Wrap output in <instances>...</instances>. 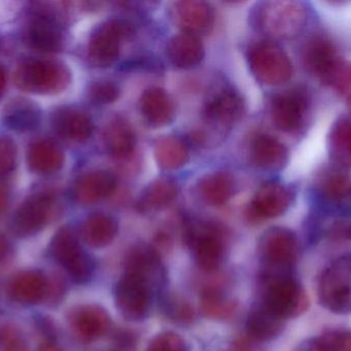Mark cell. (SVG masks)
<instances>
[{"label": "cell", "mask_w": 351, "mask_h": 351, "mask_svg": "<svg viewBox=\"0 0 351 351\" xmlns=\"http://www.w3.org/2000/svg\"><path fill=\"white\" fill-rule=\"evenodd\" d=\"M255 25L268 36L294 38L308 21V10L299 1H268L260 4L254 14Z\"/></svg>", "instance_id": "cell-1"}, {"label": "cell", "mask_w": 351, "mask_h": 351, "mask_svg": "<svg viewBox=\"0 0 351 351\" xmlns=\"http://www.w3.org/2000/svg\"><path fill=\"white\" fill-rule=\"evenodd\" d=\"M71 80L65 64L53 60H28L14 73L19 88L35 94H55L67 88Z\"/></svg>", "instance_id": "cell-2"}, {"label": "cell", "mask_w": 351, "mask_h": 351, "mask_svg": "<svg viewBox=\"0 0 351 351\" xmlns=\"http://www.w3.org/2000/svg\"><path fill=\"white\" fill-rule=\"evenodd\" d=\"M249 64L256 78L268 86H280L293 76L290 58L282 47L270 41H262L251 47Z\"/></svg>", "instance_id": "cell-3"}, {"label": "cell", "mask_w": 351, "mask_h": 351, "mask_svg": "<svg viewBox=\"0 0 351 351\" xmlns=\"http://www.w3.org/2000/svg\"><path fill=\"white\" fill-rule=\"evenodd\" d=\"M319 293L328 310L338 315L351 313V256L336 260L326 269Z\"/></svg>", "instance_id": "cell-4"}, {"label": "cell", "mask_w": 351, "mask_h": 351, "mask_svg": "<svg viewBox=\"0 0 351 351\" xmlns=\"http://www.w3.org/2000/svg\"><path fill=\"white\" fill-rule=\"evenodd\" d=\"M263 306L278 319H291L304 313L309 307V299L302 286L288 276H280L271 280Z\"/></svg>", "instance_id": "cell-5"}, {"label": "cell", "mask_w": 351, "mask_h": 351, "mask_svg": "<svg viewBox=\"0 0 351 351\" xmlns=\"http://www.w3.org/2000/svg\"><path fill=\"white\" fill-rule=\"evenodd\" d=\"M51 251L76 282H86L92 278L94 263L69 227H64L56 233L51 241Z\"/></svg>", "instance_id": "cell-6"}, {"label": "cell", "mask_w": 351, "mask_h": 351, "mask_svg": "<svg viewBox=\"0 0 351 351\" xmlns=\"http://www.w3.org/2000/svg\"><path fill=\"white\" fill-rule=\"evenodd\" d=\"M133 34V27L123 20H109L97 27L88 43V57L94 65L108 67L117 61L121 43Z\"/></svg>", "instance_id": "cell-7"}, {"label": "cell", "mask_w": 351, "mask_h": 351, "mask_svg": "<svg viewBox=\"0 0 351 351\" xmlns=\"http://www.w3.org/2000/svg\"><path fill=\"white\" fill-rule=\"evenodd\" d=\"M152 286L138 276L125 273L115 286V304L129 321H142L149 315Z\"/></svg>", "instance_id": "cell-8"}, {"label": "cell", "mask_w": 351, "mask_h": 351, "mask_svg": "<svg viewBox=\"0 0 351 351\" xmlns=\"http://www.w3.org/2000/svg\"><path fill=\"white\" fill-rule=\"evenodd\" d=\"M309 99L305 91L292 89L272 98L270 115L276 128L288 133L299 131L306 122Z\"/></svg>", "instance_id": "cell-9"}, {"label": "cell", "mask_w": 351, "mask_h": 351, "mask_svg": "<svg viewBox=\"0 0 351 351\" xmlns=\"http://www.w3.org/2000/svg\"><path fill=\"white\" fill-rule=\"evenodd\" d=\"M259 253L262 259L272 267H291L298 258L296 235L286 228L269 229L260 238Z\"/></svg>", "instance_id": "cell-10"}, {"label": "cell", "mask_w": 351, "mask_h": 351, "mask_svg": "<svg viewBox=\"0 0 351 351\" xmlns=\"http://www.w3.org/2000/svg\"><path fill=\"white\" fill-rule=\"evenodd\" d=\"M53 195L38 192L27 198L14 212L12 229L19 236H30L39 232L49 222L53 210Z\"/></svg>", "instance_id": "cell-11"}, {"label": "cell", "mask_w": 351, "mask_h": 351, "mask_svg": "<svg viewBox=\"0 0 351 351\" xmlns=\"http://www.w3.org/2000/svg\"><path fill=\"white\" fill-rule=\"evenodd\" d=\"M26 43L43 53H55L63 47L59 18L47 8H38L25 30Z\"/></svg>", "instance_id": "cell-12"}, {"label": "cell", "mask_w": 351, "mask_h": 351, "mask_svg": "<svg viewBox=\"0 0 351 351\" xmlns=\"http://www.w3.org/2000/svg\"><path fill=\"white\" fill-rule=\"evenodd\" d=\"M189 242L194 260L204 271H213L220 265L223 257V242L218 231L210 226L190 229Z\"/></svg>", "instance_id": "cell-13"}, {"label": "cell", "mask_w": 351, "mask_h": 351, "mask_svg": "<svg viewBox=\"0 0 351 351\" xmlns=\"http://www.w3.org/2000/svg\"><path fill=\"white\" fill-rule=\"evenodd\" d=\"M301 57L305 69L322 80L340 59L334 43L324 35L311 36L303 45Z\"/></svg>", "instance_id": "cell-14"}, {"label": "cell", "mask_w": 351, "mask_h": 351, "mask_svg": "<svg viewBox=\"0 0 351 351\" xmlns=\"http://www.w3.org/2000/svg\"><path fill=\"white\" fill-rule=\"evenodd\" d=\"M293 193L288 187L269 183L258 190L251 203V210L257 218H272L282 216L293 201Z\"/></svg>", "instance_id": "cell-15"}, {"label": "cell", "mask_w": 351, "mask_h": 351, "mask_svg": "<svg viewBox=\"0 0 351 351\" xmlns=\"http://www.w3.org/2000/svg\"><path fill=\"white\" fill-rule=\"evenodd\" d=\"M245 111L241 94L231 88L223 89L215 95L206 106V120L219 127H230L239 121Z\"/></svg>", "instance_id": "cell-16"}, {"label": "cell", "mask_w": 351, "mask_h": 351, "mask_svg": "<svg viewBox=\"0 0 351 351\" xmlns=\"http://www.w3.org/2000/svg\"><path fill=\"white\" fill-rule=\"evenodd\" d=\"M117 177L107 171H93L86 173L76 181L74 185V198L82 204H93L114 192Z\"/></svg>", "instance_id": "cell-17"}, {"label": "cell", "mask_w": 351, "mask_h": 351, "mask_svg": "<svg viewBox=\"0 0 351 351\" xmlns=\"http://www.w3.org/2000/svg\"><path fill=\"white\" fill-rule=\"evenodd\" d=\"M176 23L185 33L195 35L210 30L214 24V12L202 1H181L175 4Z\"/></svg>", "instance_id": "cell-18"}, {"label": "cell", "mask_w": 351, "mask_h": 351, "mask_svg": "<svg viewBox=\"0 0 351 351\" xmlns=\"http://www.w3.org/2000/svg\"><path fill=\"white\" fill-rule=\"evenodd\" d=\"M125 273L138 276L150 286L164 282L165 273L158 255L147 247H136L129 253Z\"/></svg>", "instance_id": "cell-19"}, {"label": "cell", "mask_w": 351, "mask_h": 351, "mask_svg": "<svg viewBox=\"0 0 351 351\" xmlns=\"http://www.w3.org/2000/svg\"><path fill=\"white\" fill-rule=\"evenodd\" d=\"M251 158L254 164L263 170H280L288 161V150L280 140L262 134L252 144Z\"/></svg>", "instance_id": "cell-20"}, {"label": "cell", "mask_w": 351, "mask_h": 351, "mask_svg": "<svg viewBox=\"0 0 351 351\" xmlns=\"http://www.w3.org/2000/svg\"><path fill=\"white\" fill-rule=\"evenodd\" d=\"M140 109L145 121L154 127H162L172 121L175 115L174 102L162 89L146 90L140 99Z\"/></svg>", "instance_id": "cell-21"}, {"label": "cell", "mask_w": 351, "mask_h": 351, "mask_svg": "<svg viewBox=\"0 0 351 351\" xmlns=\"http://www.w3.org/2000/svg\"><path fill=\"white\" fill-rule=\"evenodd\" d=\"M71 321L78 335L88 341L102 337L110 326L108 313L96 305H86L76 309Z\"/></svg>", "instance_id": "cell-22"}, {"label": "cell", "mask_w": 351, "mask_h": 351, "mask_svg": "<svg viewBox=\"0 0 351 351\" xmlns=\"http://www.w3.org/2000/svg\"><path fill=\"white\" fill-rule=\"evenodd\" d=\"M53 126L60 136L72 141H84L94 130L92 120L73 109H59L53 115Z\"/></svg>", "instance_id": "cell-23"}, {"label": "cell", "mask_w": 351, "mask_h": 351, "mask_svg": "<svg viewBox=\"0 0 351 351\" xmlns=\"http://www.w3.org/2000/svg\"><path fill=\"white\" fill-rule=\"evenodd\" d=\"M64 155L57 144L49 139H38L28 150V164L38 174H53L63 166Z\"/></svg>", "instance_id": "cell-24"}, {"label": "cell", "mask_w": 351, "mask_h": 351, "mask_svg": "<svg viewBox=\"0 0 351 351\" xmlns=\"http://www.w3.org/2000/svg\"><path fill=\"white\" fill-rule=\"evenodd\" d=\"M167 54L177 67L190 68L202 61L204 47L195 35L183 33L171 39L167 47Z\"/></svg>", "instance_id": "cell-25"}, {"label": "cell", "mask_w": 351, "mask_h": 351, "mask_svg": "<svg viewBox=\"0 0 351 351\" xmlns=\"http://www.w3.org/2000/svg\"><path fill=\"white\" fill-rule=\"evenodd\" d=\"M315 188L319 196L335 205L346 203L351 197V179L339 169H328L322 172Z\"/></svg>", "instance_id": "cell-26"}, {"label": "cell", "mask_w": 351, "mask_h": 351, "mask_svg": "<svg viewBox=\"0 0 351 351\" xmlns=\"http://www.w3.org/2000/svg\"><path fill=\"white\" fill-rule=\"evenodd\" d=\"M40 120L38 106L26 99H14L4 109V124L14 131L26 132L35 129Z\"/></svg>", "instance_id": "cell-27"}, {"label": "cell", "mask_w": 351, "mask_h": 351, "mask_svg": "<svg viewBox=\"0 0 351 351\" xmlns=\"http://www.w3.org/2000/svg\"><path fill=\"white\" fill-rule=\"evenodd\" d=\"M119 230L117 220L107 214H95L84 220L82 237L84 242L95 249L108 247Z\"/></svg>", "instance_id": "cell-28"}, {"label": "cell", "mask_w": 351, "mask_h": 351, "mask_svg": "<svg viewBox=\"0 0 351 351\" xmlns=\"http://www.w3.org/2000/svg\"><path fill=\"white\" fill-rule=\"evenodd\" d=\"M200 197L210 205H222L234 194L235 183L227 173H212L200 179L197 185Z\"/></svg>", "instance_id": "cell-29"}, {"label": "cell", "mask_w": 351, "mask_h": 351, "mask_svg": "<svg viewBox=\"0 0 351 351\" xmlns=\"http://www.w3.org/2000/svg\"><path fill=\"white\" fill-rule=\"evenodd\" d=\"M282 327L284 321L272 315L263 305L251 311L245 324L247 334L259 341L274 339L282 331Z\"/></svg>", "instance_id": "cell-30"}, {"label": "cell", "mask_w": 351, "mask_h": 351, "mask_svg": "<svg viewBox=\"0 0 351 351\" xmlns=\"http://www.w3.org/2000/svg\"><path fill=\"white\" fill-rule=\"evenodd\" d=\"M105 144L109 152L117 158H125L133 152L136 136L129 124L117 120L109 124L105 131Z\"/></svg>", "instance_id": "cell-31"}, {"label": "cell", "mask_w": 351, "mask_h": 351, "mask_svg": "<svg viewBox=\"0 0 351 351\" xmlns=\"http://www.w3.org/2000/svg\"><path fill=\"white\" fill-rule=\"evenodd\" d=\"M329 152L337 164L351 166V119L336 121L329 135Z\"/></svg>", "instance_id": "cell-32"}, {"label": "cell", "mask_w": 351, "mask_h": 351, "mask_svg": "<svg viewBox=\"0 0 351 351\" xmlns=\"http://www.w3.org/2000/svg\"><path fill=\"white\" fill-rule=\"evenodd\" d=\"M178 195V187L170 179L154 181L142 194L140 207L144 210H158L167 207Z\"/></svg>", "instance_id": "cell-33"}, {"label": "cell", "mask_w": 351, "mask_h": 351, "mask_svg": "<svg viewBox=\"0 0 351 351\" xmlns=\"http://www.w3.org/2000/svg\"><path fill=\"white\" fill-rule=\"evenodd\" d=\"M47 280L39 274L28 272L14 278L12 295L22 303L38 302L47 294Z\"/></svg>", "instance_id": "cell-34"}, {"label": "cell", "mask_w": 351, "mask_h": 351, "mask_svg": "<svg viewBox=\"0 0 351 351\" xmlns=\"http://www.w3.org/2000/svg\"><path fill=\"white\" fill-rule=\"evenodd\" d=\"M156 158L162 168L174 170L183 166L187 161V146L178 138H162L156 144Z\"/></svg>", "instance_id": "cell-35"}, {"label": "cell", "mask_w": 351, "mask_h": 351, "mask_svg": "<svg viewBox=\"0 0 351 351\" xmlns=\"http://www.w3.org/2000/svg\"><path fill=\"white\" fill-rule=\"evenodd\" d=\"M338 93L351 91V62L340 58L323 80Z\"/></svg>", "instance_id": "cell-36"}, {"label": "cell", "mask_w": 351, "mask_h": 351, "mask_svg": "<svg viewBox=\"0 0 351 351\" xmlns=\"http://www.w3.org/2000/svg\"><path fill=\"white\" fill-rule=\"evenodd\" d=\"M88 96L93 102L108 104L119 98V89L114 82L101 80L92 84L88 89Z\"/></svg>", "instance_id": "cell-37"}, {"label": "cell", "mask_w": 351, "mask_h": 351, "mask_svg": "<svg viewBox=\"0 0 351 351\" xmlns=\"http://www.w3.org/2000/svg\"><path fill=\"white\" fill-rule=\"evenodd\" d=\"M202 308L208 317H225L230 315L233 306L216 292H206L202 297Z\"/></svg>", "instance_id": "cell-38"}, {"label": "cell", "mask_w": 351, "mask_h": 351, "mask_svg": "<svg viewBox=\"0 0 351 351\" xmlns=\"http://www.w3.org/2000/svg\"><path fill=\"white\" fill-rule=\"evenodd\" d=\"M148 351H186L184 340L174 332H164L154 338Z\"/></svg>", "instance_id": "cell-39"}, {"label": "cell", "mask_w": 351, "mask_h": 351, "mask_svg": "<svg viewBox=\"0 0 351 351\" xmlns=\"http://www.w3.org/2000/svg\"><path fill=\"white\" fill-rule=\"evenodd\" d=\"M16 146L10 138L0 136V177L10 174L16 168Z\"/></svg>", "instance_id": "cell-40"}, {"label": "cell", "mask_w": 351, "mask_h": 351, "mask_svg": "<svg viewBox=\"0 0 351 351\" xmlns=\"http://www.w3.org/2000/svg\"><path fill=\"white\" fill-rule=\"evenodd\" d=\"M330 351H351V333L335 332L322 338Z\"/></svg>", "instance_id": "cell-41"}, {"label": "cell", "mask_w": 351, "mask_h": 351, "mask_svg": "<svg viewBox=\"0 0 351 351\" xmlns=\"http://www.w3.org/2000/svg\"><path fill=\"white\" fill-rule=\"evenodd\" d=\"M332 234L339 238L351 239V222L336 223L332 228Z\"/></svg>", "instance_id": "cell-42"}, {"label": "cell", "mask_w": 351, "mask_h": 351, "mask_svg": "<svg viewBox=\"0 0 351 351\" xmlns=\"http://www.w3.org/2000/svg\"><path fill=\"white\" fill-rule=\"evenodd\" d=\"M303 351H330L329 348L326 346L325 342L323 340H313V341L308 342L305 344L303 348Z\"/></svg>", "instance_id": "cell-43"}, {"label": "cell", "mask_w": 351, "mask_h": 351, "mask_svg": "<svg viewBox=\"0 0 351 351\" xmlns=\"http://www.w3.org/2000/svg\"><path fill=\"white\" fill-rule=\"evenodd\" d=\"M10 201V194L5 185L0 183V214L4 212Z\"/></svg>", "instance_id": "cell-44"}, {"label": "cell", "mask_w": 351, "mask_h": 351, "mask_svg": "<svg viewBox=\"0 0 351 351\" xmlns=\"http://www.w3.org/2000/svg\"><path fill=\"white\" fill-rule=\"evenodd\" d=\"M6 86V73L4 68L0 65V97L3 94Z\"/></svg>", "instance_id": "cell-45"}, {"label": "cell", "mask_w": 351, "mask_h": 351, "mask_svg": "<svg viewBox=\"0 0 351 351\" xmlns=\"http://www.w3.org/2000/svg\"><path fill=\"white\" fill-rule=\"evenodd\" d=\"M6 249H8V242L5 239L0 235V257L5 253Z\"/></svg>", "instance_id": "cell-46"}, {"label": "cell", "mask_w": 351, "mask_h": 351, "mask_svg": "<svg viewBox=\"0 0 351 351\" xmlns=\"http://www.w3.org/2000/svg\"><path fill=\"white\" fill-rule=\"evenodd\" d=\"M41 351H60V350H58V348H56V346H45V348H43V350H41Z\"/></svg>", "instance_id": "cell-47"}, {"label": "cell", "mask_w": 351, "mask_h": 351, "mask_svg": "<svg viewBox=\"0 0 351 351\" xmlns=\"http://www.w3.org/2000/svg\"><path fill=\"white\" fill-rule=\"evenodd\" d=\"M348 106H350V109L351 111V96H350V100H348Z\"/></svg>", "instance_id": "cell-48"}]
</instances>
